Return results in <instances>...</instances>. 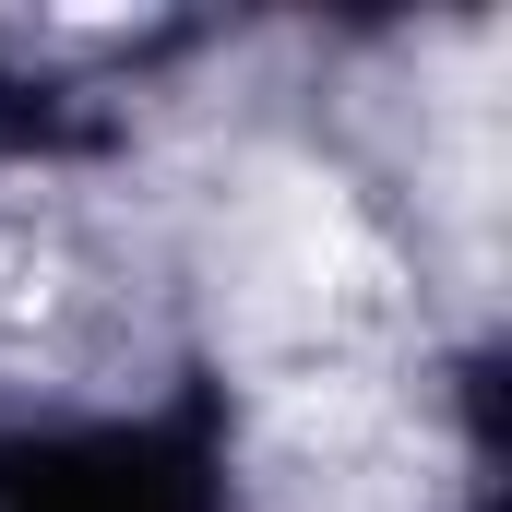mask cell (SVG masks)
Masks as SVG:
<instances>
[{
    "mask_svg": "<svg viewBox=\"0 0 512 512\" xmlns=\"http://www.w3.org/2000/svg\"><path fill=\"white\" fill-rule=\"evenodd\" d=\"M239 322L286 358H346L358 334L393 322V262L358 239L334 191H274L251 203V239H239Z\"/></svg>",
    "mask_w": 512,
    "mask_h": 512,
    "instance_id": "obj_1",
    "label": "cell"
}]
</instances>
